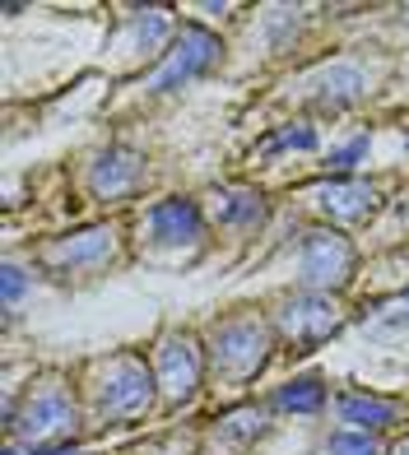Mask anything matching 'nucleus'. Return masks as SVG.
Here are the masks:
<instances>
[{
	"label": "nucleus",
	"mask_w": 409,
	"mask_h": 455,
	"mask_svg": "<svg viewBox=\"0 0 409 455\" xmlns=\"http://www.w3.org/2000/svg\"><path fill=\"white\" fill-rule=\"evenodd\" d=\"M154 381L158 377L135 354H116L108 367H102L98 390H93L98 413L102 419H131V413L149 409L154 404Z\"/></svg>",
	"instance_id": "obj_1"
},
{
	"label": "nucleus",
	"mask_w": 409,
	"mask_h": 455,
	"mask_svg": "<svg viewBox=\"0 0 409 455\" xmlns=\"http://www.w3.org/2000/svg\"><path fill=\"white\" fill-rule=\"evenodd\" d=\"M210 354H214L219 371H229V377H252L265 363V354H270V330L261 321H247V316L223 321L210 339Z\"/></svg>",
	"instance_id": "obj_2"
},
{
	"label": "nucleus",
	"mask_w": 409,
	"mask_h": 455,
	"mask_svg": "<svg viewBox=\"0 0 409 455\" xmlns=\"http://www.w3.org/2000/svg\"><path fill=\"white\" fill-rule=\"evenodd\" d=\"M219 37L210 33V28H200V24H187L177 33V43H172V52H168V60L158 66V75L149 79V89L154 93H168V89H181L187 79H196V75H204L219 60Z\"/></svg>",
	"instance_id": "obj_3"
},
{
	"label": "nucleus",
	"mask_w": 409,
	"mask_h": 455,
	"mask_svg": "<svg viewBox=\"0 0 409 455\" xmlns=\"http://www.w3.org/2000/svg\"><path fill=\"white\" fill-rule=\"evenodd\" d=\"M354 275V246L335 228H312L302 237V279L307 288H344Z\"/></svg>",
	"instance_id": "obj_4"
},
{
	"label": "nucleus",
	"mask_w": 409,
	"mask_h": 455,
	"mask_svg": "<svg viewBox=\"0 0 409 455\" xmlns=\"http://www.w3.org/2000/svg\"><path fill=\"white\" fill-rule=\"evenodd\" d=\"M70 423H75V404L66 400V390H60L56 381L33 386L24 413L10 409V432H14V437H28V442L60 437V432H70Z\"/></svg>",
	"instance_id": "obj_5"
},
{
	"label": "nucleus",
	"mask_w": 409,
	"mask_h": 455,
	"mask_svg": "<svg viewBox=\"0 0 409 455\" xmlns=\"http://www.w3.org/2000/svg\"><path fill=\"white\" fill-rule=\"evenodd\" d=\"M158 386L172 404H187L200 386V348L191 344V335H168L158 344Z\"/></svg>",
	"instance_id": "obj_6"
},
{
	"label": "nucleus",
	"mask_w": 409,
	"mask_h": 455,
	"mask_svg": "<svg viewBox=\"0 0 409 455\" xmlns=\"http://www.w3.org/2000/svg\"><path fill=\"white\" fill-rule=\"evenodd\" d=\"M279 325H284V335H289L293 344H317L325 335H335L340 316H335V307L321 302V298H293L279 312Z\"/></svg>",
	"instance_id": "obj_7"
},
{
	"label": "nucleus",
	"mask_w": 409,
	"mask_h": 455,
	"mask_svg": "<svg viewBox=\"0 0 409 455\" xmlns=\"http://www.w3.org/2000/svg\"><path fill=\"white\" fill-rule=\"evenodd\" d=\"M149 233H154L158 242H168V246H177V242H200L204 219H200V210H196V200L172 196V200H158L154 210H149Z\"/></svg>",
	"instance_id": "obj_8"
},
{
	"label": "nucleus",
	"mask_w": 409,
	"mask_h": 455,
	"mask_svg": "<svg viewBox=\"0 0 409 455\" xmlns=\"http://www.w3.org/2000/svg\"><path fill=\"white\" fill-rule=\"evenodd\" d=\"M140 177H145V158L131 154V149H108V154H98L93 168H89V186L98 196H108V200L135 191Z\"/></svg>",
	"instance_id": "obj_9"
},
{
	"label": "nucleus",
	"mask_w": 409,
	"mask_h": 455,
	"mask_svg": "<svg viewBox=\"0 0 409 455\" xmlns=\"http://www.w3.org/2000/svg\"><path fill=\"white\" fill-rule=\"evenodd\" d=\"M317 200H321V210L331 214V219H344V223H358L377 210V186H367V181H349V177H335V181H325L317 186Z\"/></svg>",
	"instance_id": "obj_10"
},
{
	"label": "nucleus",
	"mask_w": 409,
	"mask_h": 455,
	"mask_svg": "<svg viewBox=\"0 0 409 455\" xmlns=\"http://www.w3.org/2000/svg\"><path fill=\"white\" fill-rule=\"evenodd\" d=\"M112 256V228H84V233H75L66 242H56L47 260L60 265V270H79V265H98Z\"/></svg>",
	"instance_id": "obj_11"
},
{
	"label": "nucleus",
	"mask_w": 409,
	"mask_h": 455,
	"mask_svg": "<svg viewBox=\"0 0 409 455\" xmlns=\"http://www.w3.org/2000/svg\"><path fill=\"white\" fill-rule=\"evenodd\" d=\"M340 419L354 423L358 432H377V427H386V423H396V404L381 400V395L349 390V395H340Z\"/></svg>",
	"instance_id": "obj_12"
},
{
	"label": "nucleus",
	"mask_w": 409,
	"mask_h": 455,
	"mask_svg": "<svg viewBox=\"0 0 409 455\" xmlns=\"http://www.w3.org/2000/svg\"><path fill=\"white\" fill-rule=\"evenodd\" d=\"M312 89H317L312 98L321 102V108H344V102H354L363 93V75L354 66H331L325 75H317Z\"/></svg>",
	"instance_id": "obj_13"
},
{
	"label": "nucleus",
	"mask_w": 409,
	"mask_h": 455,
	"mask_svg": "<svg viewBox=\"0 0 409 455\" xmlns=\"http://www.w3.org/2000/svg\"><path fill=\"white\" fill-rule=\"evenodd\" d=\"M265 219V204L256 191H229L219 196V223H261Z\"/></svg>",
	"instance_id": "obj_14"
},
{
	"label": "nucleus",
	"mask_w": 409,
	"mask_h": 455,
	"mask_svg": "<svg viewBox=\"0 0 409 455\" xmlns=\"http://www.w3.org/2000/svg\"><path fill=\"white\" fill-rule=\"evenodd\" d=\"M325 404V386L317 377H302V381H289L279 390V409H293V413H317Z\"/></svg>",
	"instance_id": "obj_15"
},
{
	"label": "nucleus",
	"mask_w": 409,
	"mask_h": 455,
	"mask_svg": "<svg viewBox=\"0 0 409 455\" xmlns=\"http://www.w3.org/2000/svg\"><path fill=\"white\" fill-rule=\"evenodd\" d=\"M331 455H381V446L367 432H340V437H331Z\"/></svg>",
	"instance_id": "obj_16"
},
{
	"label": "nucleus",
	"mask_w": 409,
	"mask_h": 455,
	"mask_svg": "<svg viewBox=\"0 0 409 455\" xmlns=\"http://www.w3.org/2000/svg\"><path fill=\"white\" fill-rule=\"evenodd\" d=\"M317 144V135L307 131V126H289V131H279V135H270L261 144V154H275V149H312Z\"/></svg>",
	"instance_id": "obj_17"
},
{
	"label": "nucleus",
	"mask_w": 409,
	"mask_h": 455,
	"mask_svg": "<svg viewBox=\"0 0 409 455\" xmlns=\"http://www.w3.org/2000/svg\"><path fill=\"white\" fill-rule=\"evenodd\" d=\"M363 154H367V140H354V144H344L340 154H331V168H335V172H349Z\"/></svg>",
	"instance_id": "obj_18"
},
{
	"label": "nucleus",
	"mask_w": 409,
	"mask_h": 455,
	"mask_svg": "<svg viewBox=\"0 0 409 455\" xmlns=\"http://www.w3.org/2000/svg\"><path fill=\"white\" fill-rule=\"evenodd\" d=\"M19 293H24V270H19V265H5V302H14Z\"/></svg>",
	"instance_id": "obj_19"
},
{
	"label": "nucleus",
	"mask_w": 409,
	"mask_h": 455,
	"mask_svg": "<svg viewBox=\"0 0 409 455\" xmlns=\"http://www.w3.org/2000/svg\"><path fill=\"white\" fill-rule=\"evenodd\" d=\"M400 455H409V437H405V446H400Z\"/></svg>",
	"instance_id": "obj_20"
}]
</instances>
